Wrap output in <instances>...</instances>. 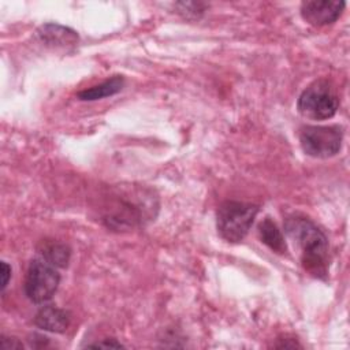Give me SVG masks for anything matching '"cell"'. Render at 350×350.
I'll use <instances>...</instances> for the list:
<instances>
[{
	"mask_svg": "<svg viewBox=\"0 0 350 350\" xmlns=\"http://www.w3.org/2000/svg\"><path fill=\"white\" fill-rule=\"evenodd\" d=\"M124 85V79L120 75H115L96 86H92L89 89H85L82 92L78 93V98L79 100H85V101H93V100H100L112 94H116L118 92L122 90Z\"/></svg>",
	"mask_w": 350,
	"mask_h": 350,
	"instance_id": "8",
	"label": "cell"
},
{
	"mask_svg": "<svg viewBox=\"0 0 350 350\" xmlns=\"http://www.w3.org/2000/svg\"><path fill=\"white\" fill-rule=\"evenodd\" d=\"M258 212L254 204L226 201L216 213V226L219 234L228 242L242 241L250 230L253 220Z\"/></svg>",
	"mask_w": 350,
	"mask_h": 350,
	"instance_id": "2",
	"label": "cell"
},
{
	"mask_svg": "<svg viewBox=\"0 0 350 350\" xmlns=\"http://www.w3.org/2000/svg\"><path fill=\"white\" fill-rule=\"evenodd\" d=\"M38 256L49 261L55 267L63 268L68 264L70 249L64 243H60L56 241H46L41 243L38 249Z\"/></svg>",
	"mask_w": 350,
	"mask_h": 350,
	"instance_id": "10",
	"label": "cell"
},
{
	"mask_svg": "<svg viewBox=\"0 0 350 350\" xmlns=\"http://www.w3.org/2000/svg\"><path fill=\"white\" fill-rule=\"evenodd\" d=\"M258 234H260L261 242L265 243L273 252L280 253V254L286 252V242H284L283 234L280 232L278 226L269 217H265L260 223Z\"/></svg>",
	"mask_w": 350,
	"mask_h": 350,
	"instance_id": "9",
	"label": "cell"
},
{
	"mask_svg": "<svg viewBox=\"0 0 350 350\" xmlns=\"http://www.w3.org/2000/svg\"><path fill=\"white\" fill-rule=\"evenodd\" d=\"M284 230L301 249L304 268L314 276H325L328 242L323 231L304 216L288 217L284 223Z\"/></svg>",
	"mask_w": 350,
	"mask_h": 350,
	"instance_id": "1",
	"label": "cell"
},
{
	"mask_svg": "<svg viewBox=\"0 0 350 350\" xmlns=\"http://www.w3.org/2000/svg\"><path fill=\"white\" fill-rule=\"evenodd\" d=\"M345 5L338 0H308L301 4V15L313 26H327L340 16Z\"/></svg>",
	"mask_w": 350,
	"mask_h": 350,
	"instance_id": "6",
	"label": "cell"
},
{
	"mask_svg": "<svg viewBox=\"0 0 350 350\" xmlns=\"http://www.w3.org/2000/svg\"><path fill=\"white\" fill-rule=\"evenodd\" d=\"M60 283L57 267L37 257L29 264L25 276V294L34 304H45L55 295Z\"/></svg>",
	"mask_w": 350,
	"mask_h": 350,
	"instance_id": "4",
	"label": "cell"
},
{
	"mask_svg": "<svg viewBox=\"0 0 350 350\" xmlns=\"http://www.w3.org/2000/svg\"><path fill=\"white\" fill-rule=\"evenodd\" d=\"M38 36L42 38V41H46L48 44H75L78 41V36L74 30L67 29L64 26L59 25H45L38 30Z\"/></svg>",
	"mask_w": 350,
	"mask_h": 350,
	"instance_id": "11",
	"label": "cell"
},
{
	"mask_svg": "<svg viewBox=\"0 0 350 350\" xmlns=\"http://www.w3.org/2000/svg\"><path fill=\"white\" fill-rule=\"evenodd\" d=\"M34 324L44 331L60 334L68 328L70 314L57 306H42L34 317Z\"/></svg>",
	"mask_w": 350,
	"mask_h": 350,
	"instance_id": "7",
	"label": "cell"
},
{
	"mask_svg": "<svg viewBox=\"0 0 350 350\" xmlns=\"http://www.w3.org/2000/svg\"><path fill=\"white\" fill-rule=\"evenodd\" d=\"M302 116L313 120L332 118L339 108V98L334 88L324 79L310 83L299 96L297 103Z\"/></svg>",
	"mask_w": 350,
	"mask_h": 350,
	"instance_id": "3",
	"label": "cell"
},
{
	"mask_svg": "<svg viewBox=\"0 0 350 350\" xmlns=\"http://www.w3.org/2000/svg\"><path fill=\"white\" fill-rule=\"evenodd\" d=\"M10 278H11V268L5 261H3L1 262V290L7 287Z\"/></svg>",
	"mask_w": 350,
	"mask_h": 350,
	"instance_id": "12",
	"label": "cell"
},
{
	"mask_svg": "<svg viewBox=\"0 0 350 350\" xmlns=\"http://www.w3.org/2000/svg\"><path fill=\"white\" fill-rule=\"evenodd\" d=\"M89 347H122V345L115 342L113 339H111V340L107 339L105 342H97L94 345H89Z\"/></svg>",
	"mask_w": 350,
	"mask_h": 350,
	"instance_id": "13",
	"label": "cell"
},
{
	"mask_svg": "<svg viewBox=\"0 0 350 350\" xmlns=\"http://www.w3.org/2000/svg\"><path fill=\"white\" fill-rule=\"evenodd\" d=\"M343 131L339 126H306L299 133L302 150L312 157L327 159L339 153Z\"/></svg>",
	"mask_w": 350,
	"mask_h": 350,
	"instance_id": "5",
	"label": "cell"
}]
</instances>
